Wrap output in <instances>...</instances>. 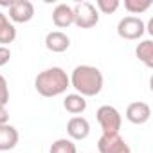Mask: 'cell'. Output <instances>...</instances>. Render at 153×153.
<instances>
[{
	"instance_id": "d6986e66",
	"label": "cell",
	"mask_w": 153,
	"mask_h": 153,
	"mask_svg": "<svg viewBox=\"0 0 153 153\" xmlns=\"http://www.w3.org/2000/svg\"><path fill=\"white\" fill-rule=\"evenodd\" d=\"M9 103V87H7V79L0 74V106H6Z\"/></svg>"
},
{
	"instance_id": "3957f363",
	"label": "cell",
	"mask_w": 153,
	"mask_h": 153,
	"mask_svg": "<svg viewBox=\"0 0 153 153\" xmlns=\"http://www.w3.org/2000/svg\"><path fill=\"white\" fill-rule=\"evenodd\" d=\"M96 119L103 130V135H115L121 130L123 124V117L119 114V110L112 105H103L97 108L96 112Z\"/></svg>"
},
{
	"instance_id": "8fae6325",
	"label": "cell",
	"mask_w": 153,
	"mask_h": 153,
	"mask_svg": "<svg viewBox=\"0 0 153 153\" xmlns=\"http://www.w3.org/2000/svg\"><path fill=\"white\" fill-rule=\"evenodd\" d=\"M52 24L58 29H67L74 24V13H72V6L67 4H58L52 9Z\"/></svg>"
},
{
	"instance_id": "9a60e30c",
	"label": "cell",
	"mask_w": 153,
	"mask_h": 153,
	"mask_svg": "<svg viewBox=\"0 0 153 153\" xmlns=\"http://www.w3.org/2000/svg\"><path fill=\"white\" fill-rule=\"evenodd\" d=\"M135 56L139 58V61H142L148 68L153 67V42L151 40H142L137 47H135Z\"/></svg>"
},
{
	"instance_id": "5bb4252c",
	"label": "cell",
	"mask_w": 153,
	"mask_h": 153,
	"mask_svg": "<svg viewBox=\"0 0 153 153\" xmlns=\"http://www.w3.org/2000/svg\"><path fill=\"white\" fill-rule=\"evenodd\" d=\"M15 38H16V29H15L13 22L0 11V43L6 47L7 43H13Z\"/></svg>"
},
{
	"instance_id": "44dd1931",
	"label": "cell",
	"mask_w": 153,
	"mask_h": 153,
	"mask_svg": "<svg viewBox=\"0 0 153 153\" xmlns=\"http://www.w3.org/2000/svg\"><path fill=\"white\" fill-rule=\"evenodd\" d=\"M9 124V112L6 106H0V128Z\"/></svg>"
},
{
	"instance_id": "2e32d148",
	"label": "cell",
	"mask_w": 153,
	"mask_h": 153,
	"mask_svg": "<svg viewBox=\"0 0 153 153\" xmlns=\"http://www.w3.org/2000/svg\"><path fill=\"white\" fill-rule=\"evenodd\" d=\"M49 153H78V149H76L74 140L70 139H56L51 144Z\"/></svg>"
},
{
	"instance_id": "ba28073f",
	"label": "cell",
	"mask_w": 153,
	"mask_h": 153,
	"mask_svg": "<svg viewBox=\"0 0 153 153\" xmlns=\"http://www.w3.org/2000/svg\"><path fill=\"white\" fill-rule=\"evenodd\" d=\"M151 117V108L148 103L144 101H133L126 106V119L131 123V124H146Z\"/></svg>"
},
{
	"instance_id": "6da1fadb",
	"label": "cell",
	"mask_w": 153,
	"mask_h": 153,
	"mask_svg": "<svg viewBox=\"0 0 153 153\" xmlns=\"http://www.w3.org/2000/svg\"><path fill=\"white\" fill-rule=\"evenodd\" d=\"M68 79H70V87L76 90V94L83 96L85 99L96 97L97 94H101L103 85H105L103 72L94 65H78L68 76Z\"/></svg>"
},
{
	"instance_id": "7a4b0ae2",
	"label": "cell",
	"mask_w": 153,
	"mask_h": 153,
	"mask_svg": "<svg viewBox=\"0 0 153 153\" xmlns=\"http://www.w3.org/2000/svg\"><path fill=\"white\" fill-rule=\"evenodd\" d=\"M68 87H70L68 74L61 67L45 68L38 72V76L34 78V88L43 97H58L65 94Z\"/></svg>"
},
{
	"instance_id": "e0dca14e",
	"label": "cell",
	"mask_w": 153,
	"mask_h": 153,
	"mask_svg": "<svg viewBox=\"0 0 153 153\" xmlns=\"http://www.w3.org/2000/svg\"><path fill=\"white\" fill-rule=\"evenodd\" d=\"M151 0H124V9L131 15H140L151 7Z\"/></svg>"
},
{
	"instance_id": "7c38bea8",
	"label": "cell",
	"mask_w": 153,
	"mask_h": 153,
	"mask_svg": "<svg viewBox=\"0 0 153 153\" xmlns=\"http://www.w3.org/2000/svg\"><path fill=\"white\" fill-rule=\"evenodd\" d=\"M18 139H20V135L15 126H11V124L2 126L0 128V153H7L13 148H16Z\"/></svg>"
},
{
	"instance_id": "9c48e42d",
	"label": "cell",
	"mask_w": 153,
	"mask_h": 153,
	"mask_svg": "<svg viewBox=\"0 0 153 153\" xmlns=\"http://www.w3.org/2000/svg\"><path fill=\"white\" fill-rule=\"evenodd\" d=\"M67 135L70 140H85L90 135V123L81 115L70 117L67 123Z\"/></svg>"
},
{
	"instance_id": "ac0fdd59",
	"label": "cell",
	"mask_w": 153,
	"mask_h": 153,
	"mask_svg": "<svg viewBox=\"0 0 153 153\" xmlns=\"http://www.w3.org/2000/svg\"><path fill=\"white\" fill-rule=\"evenodd\" d=\"M121 2L119 0H97L96 2V9L97 13H103V15H112L119 9Z\"/></svg>"
},
{
	"instance_id": "7402d4cb",
	"label": "cell",
	"mask_w": 153,
	"mask_h": 153,
	"mask_svg": "<svg viewBox=\"0 0 153 153\" xmlns=\"http://www.w3.org/2000/svg\"><path fill=\"white\" fill-rule=\"evenodd\" d=\"M146 31H148L149 34H153V18H151L149 22H148V29H146Z\"/></svg>"
},
{
	"instance_id": "8992f818",
	"label": "cell",
	"mask_w": 153,
	"mask_h": 153,
	"mask_svg": "<svg viewBox=\"0 0 153 153\" xmlns=\"http://www.w3.org/2000/svg\"><path fill=\"white\" fill-rule=\"evenodd\" d=\"M9 7V20L13 24H27L34 16V6L29 0H13L7 4Z\"/></svg>"
},
{
	"instance_id": "ffe728a7",
	"label": "cell",
	"mask_w": 153,
	"mask_h": 153,
	"mask_svg": "<svg viewBox=\"0 0 153 153\" xmlns=\"http://www.w3.org/2000/svg\"><path fill=\"white\" fill-rule=\"evenodd\" d=\"M9 59H11V49H9V47H4V45H0V67L7 65Z\"/></svg>"
},
{
	"instance_id": "5b68a950",
	"label": "cell",
	"mask_w": 153,
	"mask_h": 153,
	"mask_svg": "<svg viewBox=\"0 0 153 153\" xmlns=\"http://www.w3.org/2000/svg\"><path fill=\"white\" fill-rule=\"evenodd\" d=\"M146 33V24L139 16H124L117 24V34L123 40H140Z\"/></svg>"
},
{
	"instance_id": "277c9868",
	"label": "cell",
	"mask_w": 153,
	"mask_h": 153,
	"mask_svg": "<svg viewBox=\"0 0 153 153\" xmlns=\"http://www.w3.org/2000/svg\"><path fill=\"white\" fill-rule=\"evenodd\" d=\"M74 13V25L79 29H92L99 24V13L92 2H78L72 7Z\"/></svg>"
},
{
	"instance_id": "30bf717a",
	"label": "cell",
	"mask_w": 153,
	"mask_h": 153,
	"mask_svg": "<svg viewBox=\"0 0 153 153\" xmlns=\"http://www.w3.org/2000/svg\"><path fill=\"white\" fill-rule=\"evenodd\" d=\"M45 47L51 51V52H65L68 47H70V38L63 33V31H51L47 36H45Z\"/></svg>"
},
{
	"instance_id": "4fadbf2b",
	"label": "cell",
	"mask_w": 153,
	"mask_h": 153,
	"mask_svg": "<svg viewBox=\"0 0 153 153\" xmlns=\"http://www.w3.org/2000/svg\"><path fill=\"white\" fill-rule=\"evenodd\" d=\"M87 106H88V103H87V99L83 97V96H79V94H67L65 96V99H63V108L68 112V114H72V115H79V114H83L85 110H87Z\"/></svg>"
},
{
	"instance_id": "52a82bcc",
	"label": "cell",
	"mask_w": 153,
	"mask_h": 153,
	"mask_svg": "<svg viewBox=\"0 0 153 153\" xmlns=\"http://www.w3.org/2000/svg\"><path fill=\"white\" fill-rule=\"evenodd\" d=\"M97 151L99 153H131L126 140L115 133V135H101L97 140Z\"/></svg>"
}]
</instances>
